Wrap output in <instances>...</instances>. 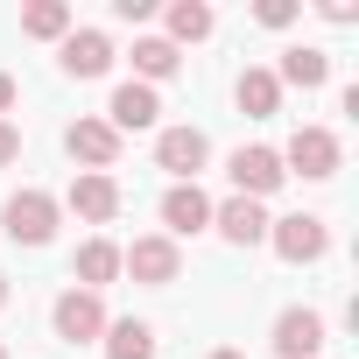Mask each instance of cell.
<instances>
[{"mask_svg":"<svg viewBox=\"0 0 359 359\" xmlns=\"http://www.w3.org/2000/svg\"><path fill=\"white\" fill-rule=\"evenodd\" d=\"M0 359H8V345H0Z\"/></svg>","mask_w":359,"mask_h":359,"instance_id":"cell-27","label":"cell"},{"mask_svg":"<svg viewBox=\"0 0 359 359\" xmlns=\"http://www.w3.org/2000/svg\"><path fill=\"white\" fill-rule=\"evenodd\" d=\"M8 162H22V127L0 120V169H8Z\"/></svg>","mask_w":359,"mask_h":359,"instance_id":"cell-23","label":"cell"},{"mask_svg":"<svg viewBox=\"0 0 359 359\" xmlns=\"http://www.w3.org/2000/svg\"><path fill=\"white\" fill-rule=\"evenodd\" d=\"M120 275H134L141 289H169L176 275H184V247L162 240V233H141L134 247H120Z\"/></svg>","mask_w":359,"mask_h":359,"instance_id":"cell-1","label":"cell"},{"mask_svg":"<svg viewBox=\"0 0 359 359\" xmlns=\"http://www.w3.org/2000/svg\"><path fill=\"white\" fill-rule=\"evenodd\" d=\"M64 148H71L92 176H106V169L120 162V134H113L106 120H71V127H64Z\"/></svg>","mask_w":359,"mask_h":359,"instance_id":"cell-10","label":"cell"},{"mask_svg":"<svg viewBox=\"0 0 359 359\" xmlns=\"http://www.w3.org/2000/svg\"><path fill=\"white\" fill-rule=\"evenodd\" d=\"M289 176H303V184H324V176H338V134L331 127H296L289 148H275Z\"/></svg>","mask_w":359,"mask_h":359,"instance_id":"cell-4","label":"cell"},{"mask_svg":"<svg viewBox=\"0 0 359 359\" xmlns=\"http://www.w3.org/2000/svg\"><path fill=\"white\" fill-rule=\"evenodd\" d=\"M275 85H303V92H317V85H331V57H324L317 43H296V50H282Z\"/></svg>","mask_w":359,"mask_h":359,"instance_id":"cell-16","label":"cell"},{"mask_svg":"<svg viewBox=\"0 0 359 359\" xmlns=\"http://www.w3.org/2000/svg\"><path fill=\"white\" fill-rule=\"evenodd\" d=\"M233 99H240V113H247V120H275V113H282V85H275V71H268V64H247V71H240V85H233Z\"/></svg>","mask_w":359,"mask_h":359,"instance_id":"cell-15","label":"cell"},{"mask_svg":"<svg viewBox=\"0 0 359 359\" xmlns=\"http://www.w3.org/2000/svg\"><path fill=\"white\" fill-rule=\"evenodd\" d=\"M64 205H71L85 226H113V219H120V184L85 169V176H71V198H64Z\"/></svg>","mask_w":359,"mask_h":359,"instance_id":"cell-11","label":"cell"},{"mask_svg":"<svg viewBox=\"0 0 359 359\" xmlns=\"http://www.w3.org/2000/svg\"><path fill=\"white\" fill-rule=\"evenodd\" d=\"M275 352H282V359H317V352H324V317L303 310V303L282 310V317H275Z\"/></svg>","mask_w":359,"mask_h":359,"instance_id":"cell-13","label":"cell"},{"mask_svg":"<svg viewBox=\"0 0 359 359\" xmlns=\"http://www.w3.org/2000/svg\"><path fill=\"white\" fill-rule=\"evenodd\" d=\"M22 36L64 43V36H71V8H64V0H36V8H22Z\"/></svg>","mask_w":359,"mask_h":359,"instance_id":"cell-21","label":"cell"},{"mask_svg":"<svg viewBox=\"0 0 359 359\" xmlns=\"http://www.w3.org/2000/svg\"><path fill=\"white\" fill-rule=\"evenodd\" d=\"M226 176H233V198H275L282 184H289V169H282V155L275 148H233V162H226Z\"/></svg>","mask_w":359,"mask_h":359,"instance_id":"cell-5","label":"cell"},{"mask_svg":"<svg viewBox=\"0 0 359 359\" xmlns=\"http://www.w3.org/2000/svg\"><path fill=\"white\" fill-rule=\"evenodd\" d=\"M57 64H64L71 78H106V71H113V43H106L99 29H71L64 50H57Z\"/></svg>","mask_w":359,"mask_h":359,"instance_id":"cell-14","label":"cell"},{"mask_svg":"<svg viewBox=\"0 0 359 359\" xmlns=\"http://www.w3.org/2000/svg\"><path fill=\"white\" fill-rule=\"evenodd\" d=\"M0 310H8V275H0Z\"/></svg>","mask_w":359,"mask_h":359,"instance_id":"cell-26","label":"cell"},{"mask_svg":"<svg viewBox=\"0 0 359 359\" xmlns=\"http://www.w3.org/2000/svg\"><path fill=\"white\" fill-rule=\"evenodd\" d=\"M50 324H57L64 345H92V338H106V303L92 289H64L57 310H50Z\"/></svg>","mask_w":359,"mask_h":359,"instance_id":"cell-7","label":"cell"},{"mask_svg":"<svg viewBox=\"0 0 359 359\" xmlns=\"http://www.w3.org/2000/svg\"><path fill=\"white\" fill-rule=\"evenodd\" d=\"M212 226H219L226 247H261V240H268V212H261L254 198H226V205H212Z\"/></svg>","mask_w":359,"mask_h":359,"instance_id":"cell-12","label":"cell"},{"mask_svg":"<svg viewBox=\"0 0 359 359\" xmlns=\"http://www.w3.org/2000/svg\"><path fill=\"white\" fill-rule=\"evenodd\" d=\"M205 226H212V198L198 184H169L162 191V240H191Z\"/></svg>","mask_w":359,"mask_h":359,"instance_id":"cell-8","label":"cell"},{"mask_svg":"<svg viewBox=\"0 0 359 359\" xmlns=\"http://www.w3.org/2000/svg\"><path fill=\"white\" fill-rule=\"evenodd\" d=\"M212 359H247V352H233V345H219V352H212Z\"/></svg>","mask_w":359,"mask_h":359,"instance_id":"cell-25","label":"cell"},{"mask_svg":"<svg viewBox=\"0 0 359 359\" xmlns=\"http://www.w3.org/2000/svg\"><path fill=\"white\" fill-rule=\"evenodd\" d=\"M219 29V15L205 8V0H176V8H169V36L162 43H205Z\"/></svg>","mask_w":359,"mask_h":359,"instance_id":"cell-20","label":"cell"},{"mask_svg":"<svg viewBox=\"0 0 359 359\" xmlns=\"http://www.w3.org/2000/svg\"><path fill=\"white\" fill-rule=\"evenodd\" d=\"M176 71H184L176 43H162V36H141V43H134V85H162V78H176Z\"/></svg>","mask_w":359,"mask_h":359,"instance_id":"cell-19","label":"cell"},{"mask_svg":"<svg viewBox=\"0 0 359 359\" xmlns=\"http://www.w3.org/2000/svg\"><path fill=\"white\" fill-rule=\"evenodd\" d=\"M57 212H64V205H57L50 191H15L8 212H0V226H8L15 247H50V240H57Z\"/></svg>","mask_w":359,"mask_h":359,"instance_id":"cell-2","label":"cell"},{"mask_svg":"<svg viewBox=\"0 0 359 359\" xmlns=\"http://www.w3.org/2000/svg\"><path fill=\"white\" fill-rule=\"evenodd\" d=\"M8 106H15V78L0 71V120H8Z\"/></svg>","mask_w":359,"mask_h":359,"instance_id":"cell-24","label":"cell"},{"mask_svg":"<svg viewBox=\"0 0 359 359\" xmlns=\"http://www.w3.org/2000/svg\"><path fill=\"white\" fill-rule=\"evenodd\" d=\"M212 162V141L198 127H162L155 134V169H169L176 184H198V169Z\"/></svg>","mask_w":359,"mask_h":359,"instance_id":"cell-6","label":"cell"},{"mask_svg":"<svg viewBox=\"0 0 359 359\" xmlns=\"http://www.w3.org/2000/svg\"><path fill=\"white\" fill-rule=\"evenodd\" d=\"M254 15H261V29H289L296 22V0H261Z\"/></svg>","mask_w":359,"mask_h":359,"instance_id":"cell-22","label":"cell"},{"mask_svg":"<svg viewBox=\"0 0 359 359\" xmlns=\"http://www.w3.org/2000/svg\"><path fill=\"white\" fill-rule=\"evenodd\" d=\"M162 120V99H155V85H113V99H106V127L113 134H141V127H155Z\"/></svg>","mask_w":359,"mask_h":359,"instance_id":"cell-9","label":"cell"},{"mask_svg":"<svg viewBox=\"0 0 359 359\" xmlns=\"http://www.w3.org/2000/svg\"><path fill=\"white\" fill-rule=\"evenodd\" d=\"M71 275H78V289H92V296H99V289L120 275V247H113V240H85V247H78V261H71Z\"/></svg>","mask_w":359,"mask_h":359,"instance_id":"cell-18","label":"cell"},{"mask_svg":"<svg viewBox=\"0 0 359 359\" xmlns=\"http://www.w3.org/2000/svg\"><path fill=\"white\" fill-rule=\"evenodd\" d=\"M106 359H155V324L141 317H106Z\"/></svg>","mask_w":359,"mask_h":359,"instance_id":"cell-17","label":"cell"},{"mask_svg":"<svg viewBox=\"0 0 359 359\" xmlns=\"http://www.w3.org/2000/svg\"><path fill=\"white\" fill-rule=\"evenodd\" d=\"M268 247H275L282 261L310 268V261H324V254H331V226H324L317 212H289V219H268Z\"/></svg>","mask_w":359,"mask_h":359,"instance_id":"cell-3","label":"cell"}]
</instances>
